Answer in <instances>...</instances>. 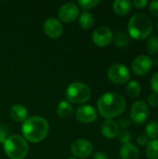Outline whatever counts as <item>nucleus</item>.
Segmentation results:
<instances>
[{"mask_svg": "<svg viewBox=\"0 0 158 159\" xmlns=\"http://www.w3.org/2000/svg\"><path fill=\"white\" fill-rule=\"evenodd\" d=\"M114 44L117 48H125L129 43V37L127 34L123 32H116L113 35Z\"/></svg>", "mask_w": 158, "mask_h": 159, "instance_id": "20", "label": "nucleus"}, {"mask_svg": "<svg viewBox=\"0 0 158 159\" xmlns=\"http://www.w3.org/2000/svg\"><path fill=\"white\" fill-rule=\"evenodd\" d=\"M76 119L84 124H89L97 119V112L91 105H82L75 112Z\"/></svg>", "mask_w": 158, "mask_h": 159, "instance_id": "13", "label": "nucleus"}, {"mask_svg": "<svg viewBox=\"0 0 158 159\" xmlns=\"http://www.w3.org/2000/svg\"><path fill=\"white\" fill-rule=\"evenodd\" d=\"M148 4L147 0H135L133 1V5L137 7V8H144Z\"/></svg>", "mask_w": 158, "mask_h": 159, "instance_id": "32", "label": "nucleus"}, {"mask_svg": "<svg viewBox=\"0 0 158 159\" xmlns=\"http://www.w3.org/2000/svg\"><path fill=\"white\" fill-rule=\"evenodd\" d=\"M150 84H151V88L154 90L155 93L158 94V72L155 73L150 80Z\"/></svg>", "mask_w": 158, "mask_h": 159, "instance_id": "27", "label": "nucleus"}, {"mask_svg": "<svg viewBox=\"0 0 158 159\" xmlns=\"http://www.w3.org/2000/svg\"><path fill=\"white\" fill-rule=\"evenodd\" d=\"M146 136L152 140H156L158 138V122L157 121H151L146 125L145 128Z\"/></svg>", "mask_w": 158, "mask_h": 159, "instance_id": "23", "label": "nucleus"}, {"mask_svg": "<svg viewBox=\"0 0 158 159\" xmlns=\"http://www.w3.org/2000/svg\"><path fill=\"white\" fill-rule=\"evenodd\" d=\"M114 11L119 16H127L131 11V2L128 0H115L113 5Z\"/></svg>", "mask_w": 158, "mask_h": 159, "instance_id": "18", "label": "nucleus"}, {"mask_svg": "<svg viewBox=\"0 0 158 159\" xmlns=\"http://www.w3.org/2000/svg\"><path fill=\"white\" fill-rule=\"evenodd\" d=\"M157 29H158V22H157Z\"/></svg>", "mask_w": 158, "mask_h": 159, "instance_id": "36", "label": "nucleus"}, {"mask_svg": "<svg viewBox=\"0 0 158 159\" xmlns=\"http://www.w3.org/2000/svg\"><path fill=\"white\" fill-rule=\"evenodd\" d=\"M68 159H77V158H76V157H69Z\"/></svg>", "mask_w": 158, "mask_h": 159, "instance_id": "35", "label": "nucleus"}, {"mask_svg": "<svg viewBox=\"0 0 158 159\" xmlns=\"http://www.w3.org/2000/svg\"><path fill=\"white\" fill-rule=\"evenodd\" d=\"M149 116V107L143 101H137L133 103L130 111V119L135 124H142Z\"/></svg>", "mask_w": 158, "mask_h": 159, "instance_id": "7", "label": "nucleus"}, {"mask_svg": "<svg viewBox=\"0 0 158 159\" xmlns=\"http://www.w3.org/2000/svg\"><path fill=\"white\" fill-rule=\"evenodd\" d=\"M149 138L146 136V135H144V134H142V135H140L138 138H137V143L141 145V146H146L148 143H149Z\"/></svg>", "mask_w": 158, "mask_h": 159, "instance_id": "31", "label": "nucleus"}, {"mask_svg": "<svg viewBox=\"0 0 158 159\" xmlns=\"http://www.w3.org/2000/svg\"><path fill=\"white\" fill-rule=\"evenodd\" d=\"M57 114L63 120L69 119L74 114L73 105L68 101H61L57 107Z\"/></svg>", "mask_w": 158, "mask_h": 159, "instance_id": "17", "label": "nucleus"}, {"mask_svg": "<svg viewBox=\"0 0 158 159\" xmlns=\"http://www.w3.org/2000/svg\"><path fill=\"white\" fill-rule=\"evenodd\" d=\"M100 3H101L100 0H79L78 1V5L80 6V7L84 9L93 8L96 6H98Z\"/></svg>", "mask_w": 158, "mask_h": 159, "instance_id": "25", "label": "nucleus"}, {"mask_svg": "<svg viewBox=\"0 0 158 159\" xmlns=\"http://www.w3.org/2000/svg\"><path fill=\"white\" fill-rule=\"evenodd\" d=\"M79 25L83 30L90 29L94 24V17L88 11H83L79 16Z\"/></svg>", "mask_w": 158, "mask_h": 159, "instance_id": "19", "label": "nucleus"}, {"mask_svg": "<svg viewBox=\"0 0 158 159\" xmlns=\"http://www.w3.org/2000/svg\"><path fill=\"white\" fill-rule=\"evenodd\" d=\"M97 106L102 117L111 119L124 113L127 108V102L125 98L118 93L107 92L99 98Z\"/></svg>", "mask_w": 158, "mask_h": 159, "instance_id": "1", "label": "nucleus"}, {"mask_svg": "<svg viewBox=\"0 0 158 159\" xmlns=\"http://www.w3.org/2000/svg\"><path fill=\"white\" fill-rule=\"evenodd\" d=\"M146 50L150 55H155L158 53V36L157 35H152L150 36L145 45Z\"/></svg>", "mask_w": 158, "mask_h": 159, "instance_id": "22", "label": "nucleus"}, {"mask_svg": "<svg viewBox=\"0 0 158 159\" xmlns=\"http://www.w3.org/2000/svg\"><path fill=\"white\" fill-rule=\"evenodd\" d=\"M7 129L3 127V126H0V144L1 143H4L5 141L7 140Z\"/></svg>", "mask_w": 158, "mask_h": 159, "instance_id": "33", "label": "nucleus"}, {"mask_svg": "<svg viewBox=\"0 0 158 159\" xmlns=\"http://www.w3.org/2000/svg\"><path fill=\"white\" fill-rule=\"evenodd\" d=\"M149 9L153 16L158 17V1H152L149 5Z\"/></svg>", "mask_w": 158, "mask_h": 159, "instance_id": "30", "label": "nucleus"}, {"mask_svg": "<svg viewBox=\"0 0 158 159\" xmlns=\"http://www.w3.org/2000/svg\"><path fill=\"white\" fill-rule=\"evenodd\" d=\"M118 140L119 142H121L123 144H126V143H129L131 140V134L129 131L128 130H122V131H119L118 135Z\"/></svg>", "mask_w": 158, "mask_h": 159, "instance_id": "26", "label": "nucleus"}, {"mask_svg": "<svg viewBox=\"0 0 158 159\" xmlns=\"http://www.w3.org/2000/svg\"><path fill=\"white\" fill-rule=\"evenodd\" d=\"M153 66V61L149 56L146 55H140L136 57L132 63L131 68L135 75H144L150 72Z\"/></svg>", "mask_w": 158, "mask_h": 159, "instance_id": "10", "label": "nucleus"}, {"mask_svg": "<svg viewBox=\"0 0 158 159\" xmlns=\"http://www.w3.org/2000/svg\"><path fill=\"white\" fill-rule=\"evenodd\" d=\"M148 104L153 106V107L158 106V94L152 93V94L149 95V97H148Z\"/></svg>", "mask_w": 158, "mask_h": 159, "instance_id": "29", "label": "nucleus"}, {"mask_svg": "<svg viewBox=\"0 0 158 159\" xmlns=\"http://www.w3.org/2000/svg\"><path fill=\"white\" fill-rule=\"evenodd\" d=\"M119 155L121 159H139L140 151L136 145L129 143L121 146Z\"/></svg>", "mask_w": 158, "mask_h": 159, "instance_id": "16", "label": "nucleus"}, {"mask_svg": "<svg viewBox=\"0 0 158 159\" xmlns=\"http://www.w3.org/2000/svg\"><path fill=\"white\" fill-rule=\"evenodd\" d=\"M130 125V120L128 117H122L118 120L117 122V126L119 129H121L122 130H126V129H128Z\"/></svg>", "mask_w": 158, "mask_h": 159, "instance_id": "28", "label": "nucleus"}, {"mask_svg": "<svg viewBox=\"0 0 158 159\" xmlns=\"http://www.w3.org/2000/svg\"><path fill=\"white\" fill-rule=\"evenodd\" d=\"M146 156L148 159H158V140H152L147 144Z\"/></svg>", "mask_w": 158, "mask_h": 159, "instance_id": "21", "label": "nucleus"}, {"mask_svg": "<svg viewBox=\"0 0 158 159\" xmlns=\"http://www.w3.org/2000/svg\"><path fill=\"white\" fill-rule=\"evenodd\" d=\"M3 144L6 155L10 159H23L28 155V143L21 136L11 135L7 138Z\"/></svg>", "mask_w": 158, "mask_h": 159, "instance_id": "4", "label": "nucleus"}, {"mask_svg": "<svg viewBox=\"0 0 158 159\" xmlns=\"http://www.w3.org/2000/svg\"><path fill=\"white\" fill-rule=\"evenodd\" d=\"M107 76L111 82L116 85H123L130 78V72L129 68L121 63H115L110 66L107 72Z\"/></svg>", "mask_w": 158, "mask_h": 159, "instance_id": "6", "label": "nucleus"}, {"mask_svg": "<svg viewBox=\"0 0 158 159\" xmlns=\"http://www.w3.org/2000/svg\"><path fill=\"white\" fill-rule=\"evenodd\" d=\"M48 122L42 116H34L28 117L21 126V133L25 141L32 143L42 142L48 134Z\"/></svg>", "mask_w": 158, "mask_h": 159, "instance_id": "2", "label": "nucleus"}, {"mask_svg": "<svg viewBox=\"0 0 158 159\" xmlns=\"http://www.w3.org/2000/svg\"><path fill=\"white\" fill-rule=\"evenodd\" d=\"M43 30L46 35H47L49 38L57 39L62 34L63 27L59 20L55 18H49L44 22Z\"/></svg>", "mask_w": 158, "mask_h": 159, "instance_id": "12", "label": "nucleus"}, {"mask_svg": "<svg viewBox=\"0 0 158 159\" xmlns=\"http://www.w3.org/2000/svg\"><path fill=\"white\" fill-rule=\"evenodd\" d=\"M101 131L105 138L113 139L118 135L119 128L117 126V123L113 119H105L102 124Z\"/></svg>", "mask_w": 158, "mask_h": 159, "instance_id": "14", "label": "nucleus"}, {"mask_svg": "<svg viewBox=\"0 0 158 159\" xmlns=\"http://www.w3.org/2000/svg\"><path fill=\"white\" fill-rule=\"evenodd\" d=\"M79 15V8L75 3H66L61 7L58 12L59 19L66 23L74 21Z\"/></svg>", "mask_w": 158, "mask_h": 159, "instance_id": "11", "label": "nucleus"}, {"mask_svg": "<svg viewBox=\"0 0 158 159\" xmlns=\"http://www.w3.org/2000/svg\"><path fill=\"white\" fill-rule=\"evenodd\" d=\"M127 93L131 98H137L141 94V85L136 81H130L127 86Z\"/></svg>", "mask_w": 158, "mask_h": 159, "instance_id": "24", "label": "nucleus"}, {"mask_svg": "<svg viewBox=\"0 0 158 159\" xmlns=\"http://www.w3.org/2000/svg\"><path fill=\"white\" fill-rule=\"evenodd\" d=\"M93 159H109L107 155L102 153V152H97L94 154V157H93Z\"/></svg>", "mask_w": 158, "mask_h": 159, "instance_id": "34", "label": "nucleus"}, {"mask_svg": "<svg viewBox=\"0 0 158 159\" xmlns=\"http://www.w3.org/2000/svg\"><path fill=\"white\" fill-rule=\"evenodd\" d=\"M129 35L135 40H143L148 37L153 31L152 20L143 13L133 15L128 24Z\"/></svg>", "mask_w": 158, "mask_h": 159, "instance_id": "3", "label": "nucleus"}, {"mask_svg": "<svg viewBox=\"0 0 158 159\" xmlns=\"http://www.w3.org/2000/svg\"><path fill=\"white\" fill-rule=\"evenodd\" d=\"M9 116L13 121L23 123L28 118V111L21 104H14L9 110Z\"/></svg>", "mask_w": 158, "mask_h": 159, "instance_id": "15", "label": "nucleus"}, {"mask_svg": "<svg viewBox=\"0 0 158 159\" xmlns=\"http://www.w3.org/2000/svg\"><path fill=\"white\" fill-rule=\"evenodd\" d=\"M113 33L110 28L101 26L97 28L92 34V41L98 47L104 48L109 46L113 41Z\"/></svg>", "mask_w": 158, "mask_h": 159, "instance_id": "9", "label": "nucleus"}, {"mask_svg": "<svg viewBox=\"0 0 158 159\" xmlns=\"http://www.w3.org/2000/svg\"><path fill=\"white\" fill-rule=\"evenodd\" d=\"M65 96L70 103H84L90 99L91 89L84 83L73 82L67 87Z\"/></svg>", "mask_w": 158, "mask_h": 159, "instance_id": "5", "label": "nucleus"}, {"mask_svg": "<svg viewBox=\"0 0 158 159\" xmlns=\"http://www.w3.org/2000/svg\"><path fill=\"white\" fill-rule=\"evenodd\" d=\"M71 152L75 157L87 158L90 157L93 152L92 143L86 139H79L74 141L71 145Z\"/></svg>", "mask_w": 158, "mask_h": 159, "instance_id": "8", "label": "nucleus"}]
</instances>
